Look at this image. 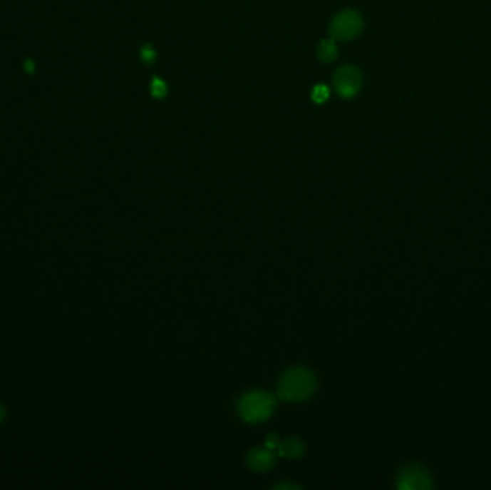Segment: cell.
<instances>
[{
    "mask_svg": "<svg viewBox=\"0 0 491 490\" xmlns=\"http://www.w3.org/2000/svg\"><path fill=\"white\" fill-rule=\"evenodd\" d=\"M316 389L315 374L305 368H291L281 377L279 382V397L284 402L301 403L312 397Z\"/></svg>",
    "mask_w": 491,
    "mask_h": 490,
    "instance_id": "1",
    "label": "cell"
},
{
    "mask_svg": "<svg viewBox=\"0 0 491 490\" xmlns=\"http://www.w3.org/2000/svg\"><path fill=\"white\" fill-rule=\"evenodd\" d=\"M276 407V399L266 391H252L244 394L237 404L239 414L247 423H262L267 420Z\"/></svg>",
    "mask_w": 491,
    "mask_h": 490,
    "instance_id": "2",
    "label": "cell"
},
{
    "mask_svg": "<svg viewBox=\"0 0 491 490\" xmlns=\"http://www.w3.org/2000/svg\"><path fill=\"white\" fill-rule=\"evenodd\" d=\"M365 22L362 15L355 9L341 11L329 24V36L339 42L355 41L363 32Z\"/></svg>",
    "mask_w": 491,
    "mask_h": 490,
    "instance_id": "3",
    "label": "cell"
},
{
    "mask_svg": "<svg viewBox=\"0 0 491 490\" xmlns=\"http://www.w3.org/2000/svg\"><path fill=\"white\" fill-rule=\"evenodd\" d=\"M332 85L335 92L342 100H352L363 85V75L355 65H342L332 76Z\"/></svg>",
    "mask_w": 491,
    "mask_h": 490,
    "instance_id": "4",
    "label": "cell"
},
{
    "mask_svg": "<svg viewBox=\"0 0 491 490\" xmlns=\"http://www.w3.org/2000/svg\"><path fill=\"white\" fill-rule=\"evenodd\" d=\"M433 487L430 473L418 464H411L403 469L398 477V489L401 490H428Z\"/></svg>",
    "mask_w": 491,
    "mask_h": 490,
    "instance_id": "5",
    "label": "cell"
},
{
    "mask_svg": "<svg viewBox=\"0 0 491 490\" xmlns=\"http://www.w3.org/2000/svg\"><path fill=\"white\" fill-rule=\"evenodd\" d=\"M274 454L272 449H253L249 454H247V464L252 470L259 471V473H264L269 471L273 466H274Z\"/></svg>",
    "mask_w": 491,
    "mask_h": 490,
    "instance_id": "6",
    "label": "cell"
},
{
    "mask_svg": "<svg viewBox=\"0 0 491 490\" xmlns=\"http://www.w3.org/2000/svg\"><path fill=\"white\" fill-rule=\"evenodd\" d=\"M338 56L339 48L336 45V41L332 38L322 39L316 46V58L321 63H332L338 59Z\"/></svg>",
    "mask_w": 491,
    "mask_h": 490,
    "instance_id": "7",
    "label": "cell"
},
{
    "mask_svg": "<svg viewBox=\"0 0 491 490\" xmlns=\"http://www.w3.org/2000/svg\"><path fill=\"white\" fill-rule=\"evenodd\" d=\"M279 454L289 459H298L305 453V444L296 437H289L283 443H279Z\"/></svg>",
    "mask_w": 491,
    "mask_h": 490,
    "instance_id": "8",
    "label": "cell"
},
{
    "mask_svg": "<svg viewBox=\"0 0 491 490\" xmlns=\"http://www.w3.org/2000/svg\"><path fill=\"white\" fill-rule=\"evenodd\" d=\"M150 93H151V96L154 98V100H157V101L164 100V98H167V95H168V85H167V82L162 78L154 75L151 78V82H150Z\"/></svg>",
    "mask_w": 491,
    "mask_h": 490,
    "instance_id": "9",
    "label": "cell"
},
{
    "mask_svg": "<svg viewBox=\"0 0 491 490\" xmlns=\"http://www.w3.org/2000/svg\"><path fill=\"white\" fill-rule=\"evenodd\" d=\"M331 98V88L325 83H316L311 89V100L316 106H324L329 101Z\"/></svg>",
    "mask_w": 491,
    "mask_h": 490,
    "instance_id": "10",
    "label": "cell"
},
{
    "mask_svg": "<svg viewBox=\"0 0 491 490\" xmlns=\"http://www.w3.org/2000/svg\"><path fill=\"white\" fill-rule=\"evenodd\" d=\"M157 58H158V52L155 51V48L151 44H144L140 48V59L144 65L153 66L157 62Z\"/></svg>",
    "mask_w": 491,
    "mask_h": 490,
    "instance_id": "11",
    "label": "cell"
},
{
    "mask_svg": "<svg viewBox=\"0 0 491 490\" xmlns=\"http://www.w3.org/2000/svg\"><path fill=\"white\" fill-rule=\"evenodd\" d=\"M279 437L276 436V434H270L267 439H266V446L269 447V449H272V450H274V449H277L279 447Z\"/></svg>",
    "mask_w": 491,
    "mask_h": 490,
    "instance_id": "12",
    "label": "cell"
},
{
    "mask_svg": "<svg viewBox=\"0 0 491 490\" xmlns=\"http://www.w3.org/2000/svg\"><path fill=\"white\" fill-rule=\"evenodd\" d=\"M5 417H6V410H5V407L2 404H0V423L5 420Z\"/></svg>",
    "mask_w": 491,
    "mask_h": 490,
    "instance_id": "13",
    "label": "cell"
},
{
    "mask_svg": "<svg viewBox=\"0 0 491 490\" xmlns=\"http://www.w3.org/2000/svg\"><path fill=\"white\" fill-rule=\"evenodd\" d=\"M276 489H296V486H293V484H279Z\"/></svg>",
    "mask_w": 491,
    "mask_h": 490,
    "instance_id": "14",
    "label": "cell"
}]
</instances>
